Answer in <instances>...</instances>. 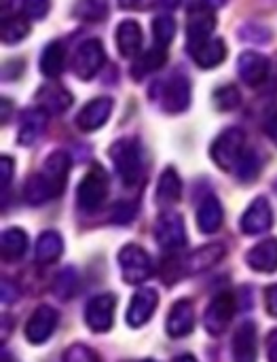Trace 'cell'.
Returning a JSON list of instances; mask_svg holds the SVG:
<instances>
[{
    "instance_id": "obj_1",
    "label": "cell",
    "mask_w": 277,
    "mask_h": 362,
    "mask_svg": "<svg viewBox=\"0 0 277 362\" xmlns=\"http://www.w3.org/2000/svg\"><path fill=\"white\" fill-rule=\"evenodd\" d=\"M110 159L125 187L140 185L144 176V151L138 138L127 136V138H119L117 142H112Z\"/></svg>"
},
{
    "instance_id": "obj_2",
    "label": "cell",
    "mask_w": 277,
    "mask_h": 362,
    "mask_svg": "<svg viewBox=\"0 0 277 362\" xmlns=\"http://www.w3.org/2000/svg\"><path fill=\"white\" fill-rule=\"evenodd\" d=\"M246 134L240 127H227L214 142L210 148V157L212 161L225 170V172H235L242 157L246 155Z\"/></svg>"
},
{
    "instance_id": "obj_3",
    "label": "cell",
    "mask_w": 277,
    "mask_h": 362,
    "mask_svg": "<svg viewBox=\"0 0 277 362\" xmlns=\"http://www.w3.org/2000/svg\"><path fill=\"white\" fill-rule=\"evenodd\" d=\"M110 180L102 165H91L76 189V206L83 212H95L108 197Z\"/></svg>"
},
{
    "instance_id": "obj_4",
    "label": "cell",
    "mask_w": 277,
    "mask_h": 362,
    "mask_svg": "<svg viewBox=\"0 0 277 362\" xmlns=\"http://www.w3.org/2000/svg\"><path fill=\"white\" fill-rule=\"evenodd\" d=\"M153 95L159 100L165 112L178 115V112H184L191 104V83L184 74L174 72L165 81L157 83Z\"/></svg>"
},
{
    "instance_id": "obj_5",
    "label": "cell",
    "mask_w": 277,
    "mask_h": 362,
    "mask_svg": "<svg viewBox=\"0 0 277 362\" xmlns=\"http://www.w3.org/2000/svg\"><path fill=\"white\" fill-rule=\"evenodd\" d=\"M119 267L127 284H142L155 274L153 257L138 244H127L119 250Z\"/></svg>"
},
{
    "instance_id": "obj_6",
    "label": "cell",
    "mask_w": 277,
    "mask_h": 362,
    "mask_svg": "<svg viewBox=\"0 0 277 362\" xmlns=\"http://www.w3.org/2000/svg\"><path fill=\"white\" fill-rule=\"evenodd\" d=\"M155 240L165 252H178L187 246V227L184 218L178 212H163L155 223Z\"/></svg>"
},
{
    "instance_id": "obj_7",
    "label": "cell",
    "mask_w": 277,
    "mask_h": 362,
    "mask_svg": "<svg viewBox=\"0 0 277 362\" xmlns=\"http://www.w3.org/2000/svg\"><path fill=\"white\" fill-rule=\"evenodd\" d=\"M235 310H237V297L231 293H220L212 299V303L208 305L206 314H204V327L212 337L223 335L233 318H235Z\"/></svg>"
},
{
    "instance_id": "obj_8",
    "label": "cell",
    "mask_w": 277,
    "mask_h": 362,
    "mask_svg": "<svg viewBox=\"0 0 277 362\" xmlns=\"http://www.w3.org/2000/svg\"><path fill=\"white\" fill-rule=\"evenodd\" d=\"M104 64H106V51L98 38H89L83 45H78L72 57V70L83 81L93 78L104 68Z\"/></svg>"
},
{
    "instance_id": "obj_9",
    "label": "cell",
    "mask_w": 277,
    "mask_h": 362,
    "mask_svg": "<svg viewBox=\"0 0 277 362\" xmlns=\"http://www.w3.org/2000/svg\"><path fill=\"white\" fill-rule=\"evenodd\" d=\"M117 297L112 293L95 295L85 308V322L93 333H108L114 325Z\"/></svg>"
},
{
    "instance_id": "obj_10",
    "label": "cell",
    "mask_w": 277,
    "mask_h": 362,
    "mask_svg": "<svg viewBox=\"0 0 277 362\" xmlns=\"http://www.w3.org/2000/svg\"><path fill=\"white\" fill-rule=\"evenodd\" d=\"M59 322V314L51 305H38L25 322V339L34 346H40L51 339Z\"/></svg>"
},
{
    "instance_id": "obj_11",
    "label": "cell",
    "mask_w": 277,
    "mask_h": 362,
    "mask_svg": "<svg viewBox=\"0 0 277 362\" xmlns=\"http://www.w3.org/2000/svg\"><path fill=\"white\" fill-rule=\"evenodd\" d=\"M225 259V246L223 244H206L193 252H189L180 261V276H197L208 269H212L216 263Z\"/></svg>"
},
{
    "instance_id": "obj_12",
    "label": "cell",
    "mask_w": 277,
    "mask_h": 362,
    "mask_svg": "<svg viewBox=\"0 0 277 362\" xmlns=\"http://www.w3.org/2000/svg\"><path fill=\"white\" fill-rule=\"evenodd\" d=\"M240 227L246 235H261L273 227V208L267 197H257L244 212Z\"/></svg>"
},
{
    "instance_id": "obj_13",
    "label": "cell",
    "mask_w": 277,
    "mask_h": 362,
    "mask_svg": "<svg viewBox=\"0 0 277 362\" xmlns=\"http://www.w3.org/2000/svg\"><path fill=\"white\" fill-rule=\"evenodd\" d=\"M114 108V102L112 98H93L91 102H87L81 112L76 115V127L85 134L89 132H95L100 127L106 125V121L110 119V112Z\"/></svg>"
},
{
    "instance_id": "obj_14",
    "label": "cell",
    "mask_w": 277,
    "mask_h": 362,
    "mask_svg": "<svg viewBox=\"0 0 277 362\" xmlns=\"http://www.w3.org/2000/svg\"><path fill=\"white\" fill-rule=\"evenodd\" d=\"M157 305H159V295L155 288H140L131 301H129V308H127V325L131 329H140L144 327L157 312Z\"/></svg>"
},
{
    "instance_id": "obj_15",
    "label": "cell",
    "mask_w": 277,
    "mask_h": 362,
    "mask_svg": "<svg viewBox=\"0 0 277 362\" xmlns=\"http://www.w3.org/2000/svg\"><path fill=\"white\" fill-rule=\"evenodd\" d=\"M269 68H271L269 57L257 51H244L237 59V74L250 87H261L269 76Z\"/></svg>"
},
{
    "instance_id": "obj_16",
    "label": "cell",
    "mask_w": 277,
    "mask_h": 362,
    "mask_svg": "<svg viewBox=\"0 0 277 362\" xmlns=\"http://www.w3.org/2000/svg\"><path fill=\"white\" fill-rule=\"evenodd\" d=\"M167 335L174 339L187 337L195 329V305L189 299H180L170 308L167 320H165Z\"/></svg>"
},
{
    "instance_id": "obj_17",
    "label": "cell",
    "mask_w": 277,
    "mask_h": 362,
    "mask_svg": "<svg viewBox=\"0 0 277 362\" xmlns=\"http://www.w3.org/2000/svg\"><path fill=\"white\" fill-rule=\"evenodd\" d=\"M214 30H216V17H214L212 11H208V8L191 11L189 23H187V45H189V49L210 40Z\"/></svg>"
},
{
    "instance_id": "obj_18",
    "label": "cell",
    "mask_w": 277,
    "mask_h": 362,
    "mask_svg": "<svg viewBox=\"0 0 277 362\" xmlns=\"http://www.w3.org/2000/svg\"><path fill=\"white\" fill-rule=\"evenodd\" d=\"M61 195V189L40 170L36 174H32L28 180H25V187H23V197L30 206H42L47 204L49 199H55Z\"/></svg>"
},
{
    "instance_id": "obj_19",
    "label": "cell",
    "mask_w": 277,
    "mask_h": 362,
    "mask_svg": "<svg viewBox=\"0 0 277 362\" xmlns=\"http://www.w3.org/2000/svg\"><path fill=\"white\" fill-rule=\"evenodd\" d=\"M233 362H257L259 356V337H257V327L252 322H244L237 327L233 341Z\"/></svg>"
},
{
    "instance_id": "obj_20",
    "label": "cell",
    "mask_w": 277,
    "mask_h": 362,
    "mask_svg": "<svg viewBox=\"0 0 277 362\" xmlns=\"http://www.w3.org/2000/svg\"><path fill=\"white\" fill-rule=\"evenodd\" d=\"M36 102H38V108H42L45 112L61 115L72 106V93L66 87L51 83V85H42L36 91Z\"/></svg>"
},
{
    "instance_id": "obj_21",
    "label": "cell",
    "mask_w": 277,
    "mask_h": 362,
    "mask_svg": "<svg viewBox=\"0 0 277 362\" xmlns=\"http://www.w3.org/2000/svg\"><path fill=\"white\" fill-rule=\"evenodd\" d=\"M246 263L250 269L259 274H273L277 272V240L267 238L252 246L246 255Z\"/></svg>"
},
{
    "instance_id": "obj_22",
    "label": "cell",
    "mask_w": 277,
    "mask_h": 362,
    "mask_svg": "<svg viewBox=\"0 0 277 362\" xmlns=\"http://www.w3.org/2000/svg\"><path fill=\"white\" fill-rule=\"evenodd\" d=\"M114 40H117V47L121 51L123 57H136L140 55V49H142V28L138 21L134 19H125L117 25V34H114Z\"/></svg>"
},
{
    "instance_id": "obj_23",
    "label": "cell",
    "mask_w": 277,
    "mask_h": 362,
    "mask_svg": "<svg viewBox=\"0 0 277 362\" xmlns=\"http://www.w3.org/2000/svg\"><path fill=\"white\" fill-rule=\"evenodd\" d=\"M189 53H191V57L195 59V64L199 68L212 70V68H216L218 64L225 62V57H227V45H225L223 38H214L212 36L210 40H206V42L197 45L193 49H189Z\"/></svg>"
},
{
    "instance_id": "obj_24",
    "label": "cell",
    "mask_w": 277,
    "mask_h": 362,
    "mask_svg": "<svg viewBox=\"0 0 277 362\" xmlns=\"http://www.w3.org/2000/svg\"><path fill=\"white\" fill-rule=\"evenodd\" d=\"M223 221H225V212H223V206L218 202V197L214 195H208L199 208H197V227L201 233H216L220 227H223Z\"/></svg>"
},
{
    "instance_id": "obj_25",
    "label": "cell",
    "mask_w": 277,
    "mask_h": 362,
    "mask_svg": "<svg viewBox=\"0 0 277 362\" xmlns=\"http://www.w3.org/2000/svg\"><path fill=\"white\" fill-rule=\"evenodd\" d=\"M47 115L42 108H32L23 115L21 123H19V134H17V142L21 146H30L34 144L40 134L45 132V125H47Z\"/></svg>"
},
{
    "instance_id": "obj_26",
    "label": "cell",
    "mask_w": 277,
    "mask_h": 362,
    "mask_svg": "<svg viewBox=\"0 0 277 362\" xmlns=\"http://www.w3.org/2000/svg\"><path fill=\"white\" fill-rule=\"evenodd\" d=\"M182 197V180L178 176V172L174 168L163 170V174L159 176L157 182V204L159 206H174L178 204Z\"/></svg>"
},
{
    "instance_id": "obj_27",
    "label": "cell",
    "mask_w": 277,
    "mask_h": 362,
    "mask_svg": "<svg viewBox=\"0 0 277 362\" xmlns=\"http://www.w3.org/2000/svg\"><path fill=\"white\" fill-rule=\"evenodd\" d=\"M64 252V240L57 231H42L34 246V257L40 265L55 263Z\"/></svg>"
},
{
    "instance_id": "obj_28",
    "label": "cell",
    "mask_w": 277,
    "mask_h": 362,
    "mask_svg": "<svg viewBox=\"0 0 277 362\" xmlns=\"http://www.w3.org/2000/svg\"><path fill=\"white\" fill-rule=\"evenodd\" d=\"M66 68V47L61 40H53L40 55V72L49 78H57Z\"/></svg>"
},
{
    "instance_id": "obj_29",
    "label": "cell",
    "mask_w": 277,
    "mask_h": 362,
    "mask_svg": "<svg viewBox=\"0 0 277 362\" xmlns=\"http://www.w3.org/2000/svg\"><path fill=\"white\" fill-rule=\"evenodd\" d=\"M165 59H167L165 49L159 47V45H155L153 49L142 51L140 55H136L134 66H131V76L140 81V78L148 76L151 72H157V70L165 64Z\"/></svg>"
},
{
    "instance_id": "obj_30",
    "label": "cell",
    "mask_w": 277,
    "mask_h": 362,
    "mask_svg": "<svg viewBox=\"0 0 277 362\" xmlns=\"http://www.w3.org/2000/svg\"><path fill=\"white\" fill-rule=\"evenodd\" d=\"M70 165H72V159L66 151H55L51 153L45 163H42V172L64 191L66 187V180H68V174H70Z\"/></svg>"
},
{
    "instance_id": "obj_31",
    "label": "cell",
    "mask_w": 277,
    "mask_h": 362,
    "mask_svg": "<svg viewBox=\"0 0 277 362\" xmlns=\"http://www.w3.org/2000/svg\"><path fill=\"white\" fill-rule=\"evenodd\" d=\"M28 246H30V242H28L25 231L13 227L2 233V259L4 261H8V263L19 261L28 252Z\"/></svg>"
},
{
    "instance_id": "obj_32",
    "label": "cell",
    "mask_w": 277,
    "mask_h": 362,
    "mask_svg": "<svg viewBox=\"0 0 277 362\" xmlns=\"http://www.w3.org/2000/svg\"><path fill=\"white\" fill-rule=\"evenodd\" d=\"M76 291H78V274H76L74 267L61 269V272L53 278V282H51V293H53L57 299H61V301L72 299V297L76 295Z\"/></svg>"
},
{
    "instance_id": "obj_33",
    "label": "cell",
    "mask_w": 277,
    "mask_h": 362,
    "mask_svg": "<svg viewBox=\"0 0 277 362\" xmlns=\"http://www.w3.org/2000/svg\"><path fill=\"white\" fill-rule=\"evenodd\" d=\"M72 15L81 21H102L108 15V0H76Z\"/></svg>"
},
{
    "instance_id": "obj_34",
    "label": "cell",
    "mask_w": 277,
    "mask_h": 362,
    "mask_svg": "<svg viewBox=\"0 0 277 362\" xmlns=\"http://www.w3.org/2000/svg\"><path fill=\"white\" fill-rule=\"evenodd\" d=\"M28 34H30V21H28V17H19V15L4 17V21H2V40L6 45L21 42Z\"/></svg>"
},
{
    "instance_id": "obj_35",
    "label": "cell",
    "mask_w": 277,
    "mask_h": 362,
    "mask_svg": "<svg viewBox=\"0 0 277 362\" xmlns=\"http://www.w3.org/2000/svg\"><path fill=\"white\" fill-rule=\"evenodd\" d=\"M153 36H155V45L167 49L170 42L176 36V19L172 15H159L153 21Z\"/></svg>"
},
{
    "instance_id": "obj_36",
    "label": "cell",
    "mask_w": 277,
    "mask_h": 362,
    "mask_svg": "<svg viewBox=\"0 0 277 362\" xmlns=\"http://www.w3.org/2000/svg\"><path fill=\"white\" fill-rule=\"evenodd\" d=\"M242 102V95L235 85H223L214 91V106L218 110H233Z\"/></svg>"
},
{
    "instance_id": "obj_37",
    "label": "cell",
    "mask_w": 277,
    "mask_h": 362,
    "mask_svg": "<svg viewBox=\"0 0 277 362\" xmlns=\"http://www.w3.org/2000/svg\"><path fill=\"white\" fill-rule=\"evenodd\" d=\"M259 172H261V159H259V155L254 153V151H246V155L242 157V161H240V165H237V170L233 172V174H237V178L240 180H244V182H250V180H254L257 176H259Z\"/></svg>"
},
{
    "instance_id": "obj_38",
    "label": "cell",
    "mask_w": 277,
    "mask_h": 362,
    "mask_svg": "<svg viewBox=\"0 0 277 362\" xmlns=\"http://www.w3.org/2000/svg\"><path fill=\"white\" fill-rule=\"evenodd\" d=\"M61 362H102V358H100L98 352L91 350L89 346H85V344H72V346L64 352Z\"/></svg>"
},
{
    "instance_id": "obj_39",
    "label": "cell",
    "mask_w": 277,
    "mask_h": 362,
    "mask_svg": "<svg viewBox=\"0 0 277 362\" xmlns=\"http://www.w3.org/2000/svg\"><path fill=\"white\" fill-rule=\"evenodd\" d=\"M51 2L49 0H23L21 8L28 19H42L49 13Z\"/></svg>"
},
{
    "instance_id": "obj_40",
    "label": "cell",
    "mask_w": 277,
    "mask_h": 362,
    "mask_svg": "<svg viewBox=\"0 0 277 362\" xmlns=\"http://www.w3.org/2000/svg\"><path fill=\"white\" fill-rule=\"evenodd\" d=\"M112 212H114V214H112V218H114L117 223H127L129 218H134V216H136V208H134V206H129V204H119Z\"/></svg>"
},
{
    "instance_id": "obj_41",
    "label": "cell",
    "mask_w": 277,
    "mask_h": 362,
    "mask_svg": "<svg viewBox=\"0 0 277 362\" xmlns=\"http://www.w3.org/2000/svg\"><path fill=\"white\" fill-rule=\"evenodd\" d=\"M17 299H19V288L15 286V282L4 278V282H2V301L4 303H13Z\"/></svg>"
},
{
    "instance_id": "obj_42",
    "label": "cell",
    "mask_w": 277,
    "mask_h": 362,
    "mask_svg": "<svg viewBox=\"0 0 277 362\" xmlns=\"http://www.w3.org/2000/svg\"><path fill=\"white\" fill-rule=\"evenodd\" d=\"M265 308H267L269 316L277 318V284H271L265 291Z\"/></svg>"
},
{
    "instance_id": "obj_43",
    "label": "cell",
    "mask_w": 277,
    "mask_h": 362,
    "mask_svg": "<svg viewBox=\"0 0 277 362\" xmlns=\"http://www.w3.org/2000/svg\"><path fill=\"white\" fill-rule=\"evenodd\" d=\"M13 170H15V161L11 159V157H2V161H0V172H2V189H6L8 187V182H11V176H13Z\"/></svg>"
},
{
    "instance_id": "obj_44",
    "label": "cell",
    "mask_w": 277,
    "mask_h": 362,
    "mask_svg": "<svg viewBox=\"0 0 277 362\" xmlns=\"http://www.w3.org/2000/svg\"><path fill=\"white\" fill-rule=\"evenodd\" d=\"M267 358L269 362H277V329H273L267 337Z\"/></svg>"
},
{
    "instance_id": "obj_45",
    "label": "cell",
    "mask_w": 277,
    "mask_h": 362,
    "mask_svg": "<svg viewBox=\"0 0 277 362\" xmlns=\"http://www.w3.org/2000/svg\"><path fill=\"white\" fill-rule=\"evenodd\" d=\"M267 136L277 144V112L269 119V123H267Z\"/></svg>"
},
{
    "instance_id": "obj_46",
    "label": "cell",
    "mask_w": 277,
    "mask_h": 362,
    "mask_svg": "<svg viewBox=\"0 0 277 362\" xmlns=\"http://www.w3.org/2000/svg\"><path fill=\"white\" fill-rule=\"evenodd\" d=\"M119 4L123 8H140V6H144V0H119Z\"/></svg>"
},
{
    "instance_id": "obj_47",
    "label": "cell",
    "mask_w": 277,
    "mask_h": 362,
    "mask_svg": "<svg viewBox=\"0 0 277 362\" xmlns=\"http://www.w3.org/2000/svg\"><path fill=\"white\" fill-rule=\"evenodd\" d=\"M174 362H199L195 356H191V354H182V356H178V358H174Z\"/></svg>"
},
{
    "instance_id": "obj_48",
    "label": "cell",
    "mask_w": 277,
    "mask_h": 362,
    "mask_svg": "<svg viewBox=\"0 0 277 362\" xmlns=\"http://www.w3.org/2000/svg\"><path fill=\"white\" fill-rule=\"evenodd\" d=\"M2 106H4V123H6L8 121V100H4Z\"/></svg>"
},
{
    "instance_id": "obj_49",
    "label": "cell",
    "mask_w": 277,
    "mask_h": 362,
    "mask_svg": "<svg viewBox=\"0 0 277 362\" xmlns=\"http://www.w3.org/2000/svg\"><path fill=\"white\" fill-rule=\"evenodd\" d=\"M2 362H15V358H11V356L4 352V354H2Z\"/></svg>"
},
{
    "instance_id": "obj_50",
    "label": "cell",
    "mask_w": 277,
    "mask_h": 362,
    "mask_svg": "<svg viewBox=\"0 0 277 362\" xmlns=\"http://www.w3.org/2000/svg\"><path fill=\"white\" fill-rule=\"evenodd\" d=\"M11 2H13V0H2V8H8Z\"/></svg>"
},
{
    "instance_id": "obj_51",
    "label": "cell",
    "mask_w": 277,
    "mask_h": 362,
    "mask_svg": "<svg viewBox=\"0 0 277 362\" xmlns=\"http://www.w3.org/2000/svg\"><path fill=\"white\" fill-rule=\"evenodd\" d=\"M144 362H157V361H144Z\"/></svg>"
}]
</instances>
